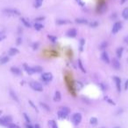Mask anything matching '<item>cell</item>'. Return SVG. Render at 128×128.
Returning <instances> with one entry per match:
<instances>
[{
  "label": "cell",
  "mask_w": 128,
  "mask_h": 128,
  "mask_svg": "<svg viewBox=\"0 0 128 128\" xmlns=\"http://www.w3.org/2000/svg\"><path fill=\"white\" fill-rule=\"evenodd\" d=\"M12 118L10 116H4L2 118H0V125L5 126H9V125L11 124Z\"/></svg>",
  "instance_id": "1"
},
{
  "label": "cell",
  "mask_w": 128,
  "mask_h": 128,
  "mask_svg": "<svg viewBox=\"0 0 128 128\" xmlns=\"http://www.w3.org/2000/svg\"><path fill=\"white\" fill-rule=\"evenodd\" d=\"M71 120H72V123L75 125V126H78L79 124L81 123L82 121V115L81 113H74L72 115V118H71Z\"/></svg>",
  "instance_id": "2"
},
{
  "label": "cell",
  "mask_w": 128,
  "mask_h": 128,
  "mask_svg": "<svg viewBox=\"0 0 128 128\" xmlns=\"http://www.w3.org/2000/svg\"><path fill=\"white\" fill-rule=\"evenodd\" d=\"M29 84H30V87H31L33 90H35V91H38V92L43 91V86H42L39 83H37V82H31Z\"/></svg>",
  "instance_id": "3"
},
{
  "label": "cell",
  "mask_w": 128,
  "mask_h": 128,
  "mask_svg": "<svg viewBox=\"0 0 128 128\" xmlns=\"http://www.w3.org/2000/svg\"><path fill=\"white\" fill-rule=\"evenodd\" d=\"M4 12L9 16H19L20 15L19 11L16 10V9H11V8L5 9V10H4Z\"/></svg>",
  "instance_id": "4"
},
{
  "label": "cell",
  "mask_w": 128,
  "mask_h": 128,
  "mask_svg": "<svg viewBox=\"0 0 128 128\" xmlns=\"http://www.w3.org/2000/svg\"><path fill=\"white\" fill-rule=\"evenodd\" d=\"M53 75L50 72H46L41 75V80L45 83H49L50 81H52Z\"/></svg>",
  "instance_id": "5"
},
{
  "label": "cell",
  "mask_w": 128,
  "mask_h": 128,
  "mask_svg": "<svg viewBox=\"0 0 128 128\" xmlns=\"http://www.w3.org/2000/svg\"><path fill=\"white\" fill-rule=\"evenodd\" d=\"M121 28H122V23H121L120 21H117L112 26V29H111V33L113 34H116L117 33L120 31Z\"/></svg>",
  "instance_id": "6"
},
{
  "label": "cell",
  "mask_w": 128,
  "mask_h": 128,
  "mask_svg": "<svg viewBox=\"0 0 128 128\" xmlns=\"http://www.w3.org/2000/svg\"><path fill=\"white\" fill-rule=\"evenodd\" d=\"M114 79V81L116 83V88H117V90L118 92H120L121 91V79L118 76H114L113 77Z\"/></svg>",
  "instance_id": "7"
},
{
  "label": "cell",
  "mask_w": 128,
  "mask_h": 128,
  "mask_svg": "<svg viewBox=\"0 0 128 128\" xmlns=\"http://www.w3.org/2000/svg\"><path fill=\"white\" fill-rule=\"evenodd\" d=\"M77 35V32L75 28H71L67 32V36L69 38H76Z\"/></svg>",
  "instance_id": "8"
},
{
  "label": "cell",
  "mask_w": 128,
  "mask_h": 128,
  "mask_svg": "<svg viewBox=\"0 0 128 128\" xmlns=\"http://www.w3.org/2000/svg\"><path fill=\"white\" fill-rule=\"evenodd\" d=\"M11 73L13 75H15V76H22V71L21 69H19L18 68H16V67H11Z\"/></svg>",
  "instance_id": "9"
},
{
  "label": "cell",
  "mask_w": 128,
  "mask_h": 128,
  "mask_svg": "<svg viewBox=\"0 0 128 128\" xmlns=\"http://www.w3.org/2000/svg\"><path fill=\"white\" fill-rule=\"evenodd\" d=\"M111 65H112V67L115 69H119L120 68V62H119V61L118 60V59H116V58H114L112 60V61H111Z\"/></svg>",
  "instance_id": "10"
},
{
  "label": "cell",
  "mask_w": 128,
  "mask_h": 128,
  "mask_svg": "<svg viewBox=\"0 0 128 128\" xmlns=\"http://www.w3.org/2000/svg\"><path fill=\"white\" fill-rule=\"evenodd\" d=\"M101 59L103 60V61L105 63H110V58H109V55L106 52H103L102 55H101Z\"/></svg>",
  "instance_id": "11"
},
{
  "label": "cell",
  "mask_w": 128,
  "mask_h": 128,
  "mask_svg": "<svg viewBox=\"0 0 128 128\" xmlns=\"http://www.w3.org/2000/svg\"><path fill=\"white\" fill-rule=\"evenodd\" d=\"M19 51L18 50V48H15V47H11L9 51H8V55H11V56H14V55H18Z\"/></svg>",
  "instance_id": "12"
},
{
  "label": "cell",
  "mask_w": 128,
  "mask_h": 128,
  "mask_svg": "<svg viewBox=\"0 0 128 128\" xmlns=\"http://www.w3.org/2000/svg\"><path fill=\"white\" fill-rule=\"evenodd\" d=\"M61 99V92L60 91H55V97H54V100H55V102H60Z\"/></svg>",
  "instance_id": "13"
},
{
  "label": "cell",
  "mask_w": 128,
  "mask_h": 128,
  "mask_svg": "<svg viewBox=\"0 0 128 128\" xmlns=\"http://www.w3.org/2000/svg\"><path fill=\"white\" fill-rule=\"evenodd\" d=\"M24 68H25V70H26V72H27V74H29V75H33V74L34 73L33 70V68L27 66L26 64H24Z\"/></svg>",
  "instance_id": "14"
},
{
  "label": "cell",
  "mask_w": 128,
  "mask_h": 128,
  "mask_svg": "<svg viewBox=\"0 0 128 128\" xmlns=\"http://www.w3.org/2000/svg\"><path fill=\"white\" fill-rule=\"evenodd\" d=\"M76 22L77 24H81V25H86V24H89L88 20L85 19V18H76Z\"/></svg>",
  "instance_id": "15"
},
{
  "label": "cell",
  "mask_w": 128,
  "mask_h": 128,
  "mask_svg": "<svg viewBox=\"0 0 128 128\" xmlns=\"http://www.w3.org/2000/svg\"><path fill=\"white\" fill-rule=\"evenodd\" d=\"M123 52H124V48L123 47H118V49L116 51V55L118 58H121L122 55H123Z\"/></svg>",
  "instance_id": "16"
},
{
  "label": "cell",
  "mask_w": 128,
  "mask_h": 128,
  "mask_svg": "<svg viewBox=\"0 0 128 128\" xmlns=\"http://www.w3.org/2000/svg\"><path fill=\"white\" fill-rule=\"evenodd\" d=\"M33 70L34 73H41L43 71V68L40 66H35V67H33Z\"/></svg>",
  "instance_id": "17"
},
{
  "label": "cell",
  "mask_w": 128,
  "mask_h": 128,
  "mask_svg": "<svg viewBox=\"0 0 128 128\" xmlns=\"http://www.w3.org/2000/svg\"><path fill=\"white\" fill-rule=\"evenodd\" d=\"M68 115V114H67L66 112L62 111L61 110H60L59 111H58V117H59L60 118H66Z\"/></svg>",
  "instance_id": "18"
},
{
  "label": "cell",
  "mask_w": 128,
  "mask_h": 128,
  "mask_svg": "<svg viewBox=\"0 0 128 128\" xmlns=\"http://www.w3.org/2000/svg\"><path fill=\"white\" fill-rule=\"evenodd\" d=\"M9 61V57L8 56H3L0 58V64H5Z\"/></svg>",
  "instance_id": "19"
},
{
  "label": "cell",
  "mask_w": 128,
  "mask_h": 128,
  "mask_svg": "<svg viewBox=\"0 0 128 128\" xmlns=\"http://www.w3.org/2000/svg\"><path fill=\"white\" fill-rule=\"evenodd\" d=\"M122 17H123L125 19H128V7L125 8L122 11Z\"/></svg>",
  "instance_id": "20"
},
{
  "label": "cell",
  "mask_w": 128,
  "mask_h": 128,
  "mask_svg": "<svg viewBox=\"0 0 128 128\" xmlns=\"http://www.w3.org/2000/svg\"><path fill=\"white\" fill-rule=\"evenodd\" d=\"M10 96L12 97L13 100H15L16 102H18V97H17V95H16L15 93H14V91L11 90V89H10Z\"/></svg>",
  "instance_id": "21"
},
{
  "label": "cell",
  "mask_w": 128,
  "mask_h": 128,
  "mask_svg": "<svg viewBox=\"0 0 128 128\" xmlns=\"http://www.w3.org/2000/svg\"><path fill=\"white\" fill-rule=\"evenodd\" d=\"M48 124H49V126L51 128H58L57 123L55 120H49L48 121Z\"/></svg>",
  "instance_id": "22"
},
{
  "label": "cell",
  "mask_w": 128,
  "mask_h": 128,
  "mask_svg": "<svg viewBox=\"0 0 128 128\" xmlns=\"http://www.w3.org/2000/svg\"><path fill=\"white\" fill-rule=\"evenodd\" d=\"M21 21H22V23L25 25V26H26V27H28V28H30V27H31V24L29 23V22L26 20V18H21Z\"/></svg>",
  "instance_id": "23"
},
{
  "label": "cell",
  "mask_w": 128,
  "mask_h": 128,
  "mask_svg": "<svg viewBox=\"0 0 128 128\" xmlns=\"http://www.w3.org/2000/svg\"><path fill=\"white\" fill-rule=\"evenodd\" d=\"M68 23H69V21L66 20V19H58L56 21V24H58V25H66V24Z\"/></svg>",
  "instance_id": "24"
},
{
  "label": "cell",
  "mask_w": 128,
  "mask_h": 128,
  "mask_svg": "<svg viewBox=\"0 0 128 128\" xmlns=\"http://www.w3.org/2000/svg\"><path fill=\"white\" fill-rule=\"evenodd\" d=\"M34 28H35V30H37V31H39V30H41V29L44 28V26H43V25H41V24L36 23L34 25Z\"/></svg>",
  "instance_id": "25"
},
{
  "label": "cell",
  "mask_w": 128,
  "mask_h": 128,
  "mask_svg": "<svg viewBox=\"0 0 128 128\" xmlns=\"http://www.w3.org/2000/svg\"><path fill=\"white\" fill-rule=\"evenodd\" d=\"M78 66H79V68H80V69H81L83 73H86V69H85V68H84L83 65V62H82L81 60H78Z\"/></svg>",
  "instance_id": "26"
},
{
  "label": "cell",
  "mask_w": 128,
  "mask_h": 128,
  "mask_svg": "<svg viewBox=\"0 0 128 128\" xmlns=\"http://www.w3.org/2000/svg\"><path fill=\"white\" fill-rule=\"evenodd\" d=\"M43 4V0H35V4H34V6L36 8H39Z\"/></svg>",
  "instance_id": "27"
},
{
  "label": "cell",
  "mask_w": 128,
  "mask_h": 128,
  "mask_svg": "<svg viewBox=\"0 0 128 128\" xmlns=\"http://www.w3.org/2000/svg\"><path fill=\"white\" fill-rule=\"evenodd\" d=\"M39 105H40V106H41V107L44 108L46 111H50V107L47 105H46V104H44V103H40Z\"/></svg>",
  "instance_id": "28"
},
{
  "label": "cell",
  "mask_w": 128,
  "mask_h": 128,
  "mask_svg": "<svg viewBox=\"0 0 128 128\" xmlns=\"http://www.w3.org/2000/svg\"><path fill=\"white\" fill-rule=\"evenodd\" d=\"M84 44H85V40H84L83 39H82L81 40H80V51H81V52H83V50Z\"/></svg>",
  "instance_id": "29"
},
{
  "label": "cell",
  "mask_w": 128,
  "mask_h": 128,
  "mask_svg": "<svg viewBox=\"0 0 128 128\" xmlns=\"http://www.w3.org/2000/svg\"><path fill=\"white\" fill-rule=\"evenodd\" d=\"M89 123L91 124V125H97V118H91L89 119Z\"/></svg>",
  "instance_id": "30"
},
{
  "label": "cell",
  "mask_w": 128,
  "mask_h": 128,
  "mask_svg": "<svg viewBox=\"0 0 128 128\" xmlns=\"http://www.w3.org/2000/svg\"><path fill=\"white\" fill-rule=\"evenodd\" d=\"M47 38H48V39H49L50 40L53 42V43H55V42H56V39H57V38H56V37L52 36V35H48V36H47Z\"/></svg>",
  "instance_id": "31"
},
{
  "label": "cell",
  "mask_w": 128,
  "mask_h": 128,
  "mask_svg": "<svg viewBox=\"0 0 128 128\" xmlns=\"http://www.w3.org/2000/svg\"><path fill=\"white\" fill-rule=\"evenodd\" d=\"M61 110L62 111H64V112H66L67 114H69V112H70V109L68 107H61Z\"/></svg>",
  "instance_id": "32"
},
{
  "label": "cell",
  "mask_w": 128,
  "mask_h": 128,
  "mask_svg": "<svg viewBox=\"0 0 128 128\" xmlns=\"http://www.w3.org/2000/svg\"><path fill=\"white\" fill-rule=\"evenodd\" d=\"M105 99L106 100V101H107V102L109 103V104H111V105H115V102H114V101H112V100L111 99V98H109L108 97H105Z\"/></svg>",
  "instance_id": "33"
},
{
  "label": "cell",
  "mask_w": 128,
  "mask_h": 128,
  "mask_svg": "<svg viewBox=\"0 0 128 128\" xmlns=\"http://www.w3.org/2000/svg\"><path fill=\"white\" fill-rule=\"evenodd\" d=\"M106 47H107V42H103L102 44L100 45L99 46V48L101 50H103V49H105V48H106Z\"/></svg>",
  "instance_id": "34"
},
{
  "label": "cell",
  "mask_w": 128,
  "mask_h": 128,
  "mask_svg": "<svg viewBox=\"0 0 128 128\" xmlns=\"http://www.w3.org/2000/svg\"><path fill=\"white\" fill-rule=\"evenodd\" d=\"M23 116H24V118H25V119H26V123L30 124V122H31V119H30V118H29L28 116H27V114H26V113H24Z\"/></svg>",
  "instance_id": "35"
},
{
  "label": "cell",
  "mask_w": 128,
  "mask_h": 128,
  "mask_svg": "<svg viewBox=\"0 0 128 128\" xmlns=\"http://www.w3.org/2000/svg\"><path fill=\"white\" fill-rule=\"evenodd\" d=\"M29 105H31L32 107L33 108V109H34V110H35V111H36L37 112H39V110L37 109V107H36V106H35V105H34V104H33V102H32L31 100H29Z\"/></svg>",
  "instance_id": "36"
},
{
  "label": "cell",
  "mask_w": 128,
  "mask_h": 128,
  "mask_svg": "<svg viewBox=\"0 0 128 128\" xmlns=\"http://www.w3.org/2000/svg\"><path fill=\"white\" fill-rule=\"evenodd\" d=\"M89 26H91V27H97V26H98V23H97V22H96V21H94V22L89 23Z\"/></svg>",
  "instance_id": "37"
},
{
  "label": "cell",
  "mask_w": 128,
  "mask_h": 128,
  "mask_svg": "<svg viewBox=\"0 0 128 128\" xmlns=\"http://www.w3.org/2000/svg\"><path fill=\"white\" fill-rule=\"evenodd\" d=\"M8 128H20L18 126H17V125H15V124H11V125H9V126H8Z\"/></svg>",
  "instance_id": "38"
},
{
  "label": "cell",
  "mask_w": 128,
  "mask_h": 128,
  "mask_svg": "<svg viewBox=\"0 0 128 128\" xmlns=\"http://www.w3.org/2000/svg\"><path fill=\"white\" fill-rule=\"evenodd\" d=\"M76 1L77 3H78V5H80L81 6H84V5H85L83 0H76Z\"/></svg>",
  "instance_id": "39"
},
{
  "label": "cell",
  "mask_w": 128,
  "mask_h": 128,
  "mask_svg": "<svg viewBox=\"0 0 128 128\" xmlns=\"http://www.w3.org/2000/svg\"><path fill=\"white\" fill-rule=\"evenodd\" d=\"M125 89H126V90L128 89V79L126 81V83H125Z\"/></svg>",
  "instance_id": "40"
},
{
  "label": "cell",
  "mask_w": 128,
  "mask_h": 128,
  "mask_svg": "<svg viewBox=\"0 0 128 128\" xmlns=\"http://www.w3.org/2000/svg\"><path fill=\"white\" fill-rule=\"evenodd\" d=\"M21 40H22V39H21V38H18V39H17V44L20 45L21 44Z\"/></svg>",
  "instance_id": "41"
},
{
  "label": "cell",
  "mask_w": 128,
  "mask_h": 128,
  "mask_svg": "<svg viewBox=\"0 0 128 128\" xmlns=\"http://www.w3.org/2000/svg\"><path fill=\"white\" fill-rule=\"evenodd\" d=\"M43 19H45V17H41V18H35V20H38V21L43 20Z\"/></svg>",
  "instance_id": "42"
},
{
  "label": "cell",
  "mask_w": 128,
  "mask_h": 128,
  "mask_svg": "<svg viewBox=\"0 0 128 128\" xmlns=\"http://www.w3.org/2000/svg\"><path fill=\"white\" fill-rule=\"evenodd\" d=\"M26 128H33V126L30 125V124H28V123H26Z\"/></svg>",
  "instance_id": "43"
},
{
  "label": "cell",
  "mask_w": 128,
  "mask_h": 128,
  "mask_svg": "<svg viewBox=\"0 0 128 128\" xmlns=\"http://www.w3.org/2000/svg\"><path fill=\"white\" fill-rule=\"evenodd\" d=\"M124 41L126 42V44H128V35H127V36L125 37V39H124Z\"/></svg>",
  "instance_id": "44"
},
{
  "label": "cell",
  "mask_w": 128,
  "mask_h": 128,
  "mask_svg": "<svg viewBox=\"0 0 128 128\" xmlns=\"http://www.w3.org/2000/svg\"><path fill=\"white\" fill-rule=\"evenodd\" d=\"M5 39V35H3V36H0V41H2L3 39Z\"/></svg>",
  "instance_id": "45"
},
{
  "label": "cell",
  "mask_w": 128,
  "mask_h": 128,
  "mask_svg": "<svg viewBox=\"0 0 128 128\" xmlns=\"http://www.w3.org/2000/svg\"><path fill=\"white\" fill-rule=\"evenodd\" d=\"M126 1H127V0H120V4L121 5H123V4H125Z\"/></svg>",
  "instance_id": "46"
},
{
  "label": "cell",
  "mask_w": 128,
  "mask_h": 128,
  "mask_svg": "<svg viewBox=\"0 0 128 128\" xmlns=\"http://www.w3.org/2000/svg\"><path fill=\"white\" fill-rule=\"evenodd\" d=\"M34 128H40V126H39V124H36V125H35V126H34Z\"/></svg>",
  "instance_id": "47"
},
{
  "label": "cell",
  "mask_w": 128,
  "mask_h": 128,
  "mask_svg": "<svg viewBox=\"0 0 128 128\" xmlns=\"http://www.w3.org/2000/svg\"><path fill=\"white\" fill-rule=\"evenodd\" d=\"M115 128H120V127H118V126H117V127H115Z\"/></svg>",
  "instance_id": "48"
},
{
  "label": "cell",
  "mask_w": 128,
  "mask_h": 128,
  "mask_svg": "<svg viewBox=\"0 0 128 128\" xmlns=\"http://www.w3.org/2000/svg\"><path fill=\"white\" fill-rule=\"evenodd\" d=\"M127 61H128V59H127Z\"/></svg>",
  "instance_id": "49"
}]
</instances>
